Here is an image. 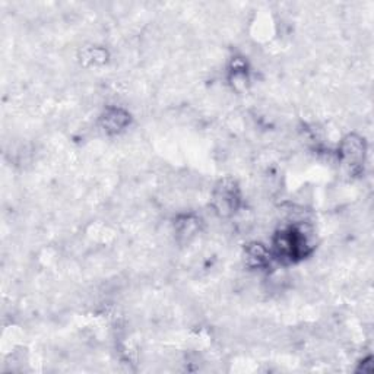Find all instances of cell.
<instances>
[{"label": "cell", "mask_w": 374, "mask_h": 374, "mask_svg": "<svg viewBox=\"0 0 374 374\" xmlns=\"http://www.w3.org/2000/svg\"><path fill=\"white\" fill-rule=\"evenodd\" d=\"M213 201L218 212L228 213L233 212L237 208L238 203V195H237V187L233 181H221L220 186L216 187L213 193Z\"/></svg>", "instance_id": "6da1fadb"}]
</instances>
